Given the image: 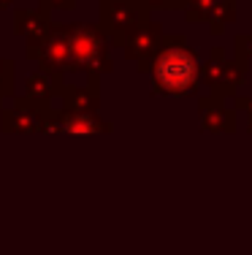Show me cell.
Here are the masks:
<instances>
[{
	"mask_svg": "<svg viewBox=\"0 0 252 255\" xmlns=\"http://www.w3.org/2000/svg\"><path fill=\"white\" fill-rule=\"evenodd\" d=\"M152 84L160 95H195L201 87V60L184 44L182 35H171L152 57Z\"/></svg>",
	"mask_w": 252,
	"mask_h": 255,
	"instance_id": "6da1fadb",
	"label": "cell"
},
{
	"mask_svg": "<svg viewBox=\"0 0 252 255\" xmlns=\"http://www.w3.org/2000/svg\"><path fill=\"white\" fill-rule=\"evenodd\" d=\"M71 38V52H74L76 68H89V71H109V57H106V38L98 30L87 25H74L68 27Z\"/></svg>",
	"mask_w": 252,
	"mask_h": 255,
	"instance_id": "7a4b0ae2",
	"label": "cell"
},
{
	"mask_svg": "<svg viewBox=\"0 0 252 255\" xmlns=\"http://www.w3.org/2000/svg\"><path fill=\"white\" fill-rule=\"evenodd\" d=\"M33 44H38V52H30V57H38L46 68L57 71H74V52H71V38H68V27H52L49 33L30 38Z\"/></svg>",
	"mask_w": 252,
	"mask_h": 255,
	"instance_id": "3957f363",
	"label": "cell"
},
{
	"mask_svg": "<svg viewBox=\"0 0 252 255\" xmlns=\"http://www.w3.org/2000/svg\"><path fill=\"white\" fill-rule=\"evenodd\" d=\"M100 25L106 27L109 38H117V44H125L128 35L136 27H141V11L133 0H103L100 3Z\"/></svg>",
	"mask_w": 252,
	"mask_h": 255,
	"instance_id": "277c9868",
	"label": "cell"
},
{
	"mask_svg": "<svg viewBox=\"0 0 252 255\" xmlns=\"http://www.w3.org/2000/svg\"><path fill=\"white\" fill-rule=\"evenodd\" d=\"M44 130H63V133H74V136H87V133H106L109 123L98 120L92 112H68L65 109L63 117L46 120Z\"/></svg>",
	"mask_w": 252,
	"mask_h": 255,
	"instance_id": "5b68a950",
	"label": "cell"
},
{
	"mask_svg": "<svg viewBox=\"0 0 252 255\" xmlns=\"http://www.w3.org/2000/svg\"><path fill=\"white\" fill-rule=\"evenodd\" d=\"M44 125H46V120L38 114V103H33V101H19L16 109H8L3 114L5 130L27 133V130H44Z\"/></svg>",
	"mask_w": 252,
	"mask_h": 255,
	"instance_id": "8992f818",
	"label": "cell"
},
{
	"mask_svg": "<svg viewBox=\"0 0 252 255\" xmlns=\"http://www.w3.org/2000/svg\"><path fill=\"white\" fill-rule=\"evenodd\" d=\"M244 71H247V65H239V63H220V60H209V68H206V82L212 84V90L217 95H228L236 90L239 79L244 76Z\"/></svg>",
	"mask_w": 252,
	"mask_h": 255,
	"instance_id": "52a82bcc",
	"label": "cell"
},
{
	"mask_svg": "<svg viewBox=\"0 0 252 255\" xmlns=\"http://www.w3.org/2000/svg\"><path fill=\"white\" fill-rule=\"evenodd\" d=\"M160 27L155 25H141L136 27L133 33L128 35V41H125V54H128L130 60H147V57H155V52L160 49Z\"/></svg>",
	"mask_w": 252,
	"mask_h": 255,
	"instance_id": "ba28073f",
	"label": "cell"
},
{
	"mask_svg": "<svg viewBox=\"0 0 252 255\" xmlns=\"http://www.w3.org/2000/svg\"><path fill=\"white\" fill-rule=\"evenodd\" d=\"M201 117H203V128L206 130H233V117L217 101H203Z\"/></svg>",
	"mask_w": 252,
	"mask_h": 255,
	"instance_id": "9c48e42d",
	"label": "cell"
},
{
	"mask_svg": "<svg viewBox=\"0 0 252 255\" xmlns=\"http://www.w3.org/2000/svg\"><path fill=\"white\" fill-rule=\"evenodd\" d=\"M55 82L57 76H49V74H33L27 79V101L38 103V106H44L46 101L55 95Z\"/></svg>",
	"mask_w": 252,
	"mask_h": 255,
	"instance_id": "30bf717a",
	"label": "cell"
},
{
	"mask_svg": "<svg viewBox=\"0 0 252 255\" xmlns=\"http://www.w3.org/2000/svg\"><path fill=\"white\" fill-rule=\"evenodd\" d=\"M98 95L92 90H68V112H95Z\"/></svg>",
	"mask_w": 252,
	"mask_h": 255,
	"instance_id": "8fae6325",
	"label": "cell"
},
{
	"mask_svg": "<svg viewBox=\"0 0 252 255\" xmlns=\"http://www.w3.org/2000/svg\"><path fill=\"white\" fill-rule=\"evenodd\" d=\"M11 65L8 60H0V101H3L5 93H11Z\"/></svg>",
	"mask_w": 252,
	"mask_h": 255,
	"instance_id": "7c38bea8",
	"label": "cell"
},
{
	"mask_svg": "<svg viewBox=\"0 0 252 255\" xmlns=\"http://www.w3.org/2000/svg\"><path fill=\"white\" fill-rule=\"evenodd\" d=\"M133 3H141L144 8H171V0H133Z\"/></svg>",
	"mask_w": 252,
	"mask_h": 255,
	"instance_id": "4fadbf2b",
	"label": "cell"
},
{
	"mask_svg": "<svg viewBox=\"0 0 252 255\" xmlns=\"http://www.w3.org/2000/svg\"><path fill=\"white\" fill-rule=\"evenodd\" d=\"M49 5H55V8H71L74 0H49Z\"/></svg>",
	"mask_w": 252,
	"mask_h": 255,
	"instance_id": "5bb4252c",
	"label": "cell"
}]
</instances>
